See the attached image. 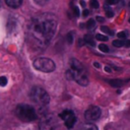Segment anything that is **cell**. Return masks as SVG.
Here are the masks:
<instances>
[{
    "mask_svg": "<svg viewBox=\"0 0 130 130\" xmlns=\"http://www.w3.org/2000/svg\"><path fill=\"white\" fill-rule=\"evenodd\" d=\"M79 130H98V127L91 123H86V124L82 125L79 128Z\"/></svg>",
    "mask_w": 130,
    "mask_h": 130,
    "instance_id": "cell-11",
    "label": "cell"
},
{
    "mask_svg": "<svg viewBox=\"0 0 130 130\" xmlns=\"http://www.w3.org/2000/svg\"><path fill=\"white\" fill-rule=\"evenodd\" d=\"M40 130H55L56 128V121L53 116L51 115H46L44 116L39 124Z\"/></svg>",
    "mask_w": 130,
    "mask_h": 130,
    "instance_id": "cell-6",
    "label": "cell"
},
{
    "mask_svg": "<svg viewBox=\"0 0 130 130\" xmlns=\"http://www.w3.org/2000/svg\"><path fill=\"white\" fill-rule=\"evenodd\" d=\"M8 80L6 76H0V86H5L7 84Z\"/></svg>",
    "mask_w": 130,
    "mask_h": 130,
    "instance_id": "cell-20",
    "label": "cell"
},
{
    "mask_svg": "<svg viewBox=\"0 0 130 130\" xmlns=\"http://www.w3.org/2000/svg\"><path fill=\"white\" fill-rule=\"evenodd\" d=\"M5 3L11 8H17L21 5L22 0H5Z\"/></svg>",
    "mask_w": 130,
    "mask_h": 130,
    "instance_id": "cell-9",
    "label": "cell"
},
{
    "mask_svg": "<svg viewBox=\"0 0 130 130\" xmlns=\"http://www.w3.org/2000/svg\"><path fill=\"white\" fill-rule=\"evenodd\" d=\"M0 6H1V1H0Z\"/></svg>",
    "mask_w": 130,
    "mask_h": 130,
    "instance_id": "cell-34",
    "label": "cell"
},
{
    "mask_svg": "<svg viewBox=\"0 0 130 130\" xmlns=\"http://www.w3.org/2000/svg\"><path fill=\"white\" fill-rule=\"evenodd\" d=\"M59 117L64 121V124L66 126V128L71 129L73 128L75 122H76V116L75 114L71 111V110H64L60 113Z\"/></svg>",
    "mask_w": 130,
    "mask_h": 130,
    "instance_id": "cell-5",
    "label": "cell"
},
{
    "mask_svg": "<svg viewBox=\"0 0 130 130\" xmlns=\"http://www.w3.org/2000/svg\"><path fill=\"white\" fill-rule=\"evenodd\" d=\"M95 38H96V40L102 41V42H107V41L109 40V38H108L107 36H105V35H101V34H98V35L95 36Z\"/></svg>",
    "mask_w": 130,
    "mask_h": 130,
    "instance_id": "cell-14",
    "label": "cell"
},
{
    "mask_svg": "<svg viewBox=\"0 0 130 130\" xmlns=\"http://www.w3.org/2000/svg\"><path fill=\"white\" fill-rule=\"evenodd\" d=\"M90 5H91V7L92 8H99V2L96 1V0H91L90 1Z\"/></svg>",
    "mask_w": 130,
    "mask_h": 130,
    "instance_id": "cell-24",
    "label": "cell"
},
{
    "mask_svg": "<svg viewBox=\"0 0 130 130\" xmlns=\"http://www.w3.org/2000/svg\"><path fill=\"white\" fill-rule=\"evenodd\" d=\"M57 29V18L51 13H44L32 18L27 25L28 40L38 49H44L53 39Z\"/></svg>",
    "mask_w": 130,
    "mask_h": 130,
    "instance_id": "cell-1",
    "label": "cell"
},
{
    "mask_svg": "<svg viewBox=\"0 0 130 130\" xmlns=\"http://www.w3.org/2000/svg\"><path fill=\"white\" fill-rule=\"evenodd\" d=\"M72 7V11H73V14L75 16H78L79 15V10H78V7L77 6H74V5H71Z\"/></svg>",
    "mask_w": 130,
    "mask_h": 130,
    "instance_id": "cell-21",
    "label": "cell"
},
{
    "mask_svg": "<svg viewBox=\"0 0 130 130\" xmlns=\"http://www.w3.org/2000/svg\"><path fill=\"white\" fill-rule=\"evenodd\" d=\"M119 0H106V4L107 5H115L118 3Z\"/></svg>",
    "mask_w": 130,
    "mask_h": 130,
    "instance_id": "cell-25",
    "label": "cell"
},
{
    "mask_svg": "<svg viewBox=\"0 0 130 130\" xmlns=\"http://www.w3.org/2000/svg\"><path fill=\"white\" fill-rule=\"evenodd\" d=\"M34 67L37 70L42 71V72H52L55 70L56 65L53 60L49 58L41 57V58H37L34 61Z\"/></svg>",
    "mask_w": 130,
    "mask_h": 130,
    "instance_id": "cell-4",
    "label": "cell"
},
{
    "mask_svg": "<svg viewBox=\"0 0 130 130\" xmlns=\"http://www.w3.org/2000/svg\"><path fill=\"white\" fill-rule=\"evenodd\" d=\"M105 9H106V14H107L108 17H113L114 16V11L111 8H108V6H105Z\"/></svg>",
    "mask_w": 130,
    "mask_h": 130,
    "instance_id": "cell-17",
    "label": "cell"
},
{
    "mask_svg": "<svg viewBox=\"0 0 130 130\" xmlns=\"http://www.w3.org/2000/svg\"><path fill=\"white\" fill-rule=\"evenodd\" d=\"M99 49H100L102 52H104V53H108V52H109V47H108L107 45H105V44H101V45L99 46Z\"/></svg>",
    "mask_w": 130,
    "mask_h": 130,
    "instance_id": "cell-19",
    "label": "cell"
},
{
    "mask_svg": "<svg viewBox=\"0 0 130 130\" xmlns=\"http://www.w3.org/2000/svg\"><path fill=\"white\" fill-rule=\"evenodd\" d=\"M113 45L115 46V47H118V48H120V47H122V46H124V40H115L114 42H113Z\"/></svg>",
    "mask_w": 130,
    "mask_h": 130,
    "instance_id": "cell-15",
    "label": "cell"
},
{
    "mask_svg": "<svg viewBox=\"0 0 130 130\" xmlns=\"http://www.w3.org/2000/svg\"><path fill=\"white\" fill-rule=\"evenodd\" d=\"M70 68L76 71H84V67L83 65L76 59H71L70 61Z\"/></svg>",
    "mask_w": 130,
    "mask_h": 130,
    "instance_id": "cell-8",
    "label": "cell"
},
{
    "mask_svg": "<svg viewBox=\"0 0 130 130\" xmlns=\"http://www.w3.org/2000/svg\"><path fill=\"white\" fill-rule=\"evenodd\" d=\"M95 18H96V19H98V21H100V22H104V21H105V18H104V17H102V16H96Z\"/></svg>",
    "mask_w": 130,
    "mask_h": 130,
    "instance_id": "cell-26",
    "label": "cell"
},
{
    "mask_svg": "<svg viewBox=\"0 0 130 130\" xmlns=\"http://www.w3.org/2000/svg\"><path fill=\"white\" fill-rule=\"evenodd\" d=\"M127 36H128L127 31H120V32H118V39L119 40H124V39L127 38Z\"/></svg>",
    "mask_w": 130,
    "mask_h": 130,
    "instance_id": "cell-18",
    "label": "cell"
},
{
    "mask_svg": "<svg viewBox=\"0 0 130 130\" xmlns=\"http://www.w3.org/2000/svg\"><path fill=\"white\" fill-rule=\"evenodd\" d=\"M16 117L22 122H32L37 119V113L34 107L26 104H20L15 109Z\"/></svg>",
    "mask_w": 130,
    "mask_h": 130,
    "instance_id": "cell-2",
    "label": "cell"
},
{
    "mask_svg": "<svg viewBox=\"0 0 130 130\" xmlns=\"http://www.w3.org/2000/svg\"><path fill=\"white\" fill-rule=\"evenodd\" d=\"M124 46H126V47H130V40L124 41Z\"/></svg>",
    "mask_w": 130,
    "mask_h": 130,
    "instance_id": "cell-27",
    "label": "cell"
},
{
    "mask_svg": "<svg viewBox=\"0 0 130 130\" xmlns=\"http://www.w3.org/2000/svg\"><path fill=\"white\" fill-rule=\"evenodd\" d=\"M34 1H35V3H37L38 5H41V6H43V5L47 4V2H48L49 0H34Z\"/></svg>",
    "mask_w": 130,
    "mask_h": 130,
    "instance_id": "cell-22",
    "label": "cell"
},
{
    "mask_svg": "<svg viewBox=\"0 0 130 130\" xmlns=\"http://www.w3.org/2000/svg\"><path fill=\"white\" fill-rule=\"evenodd\" d=\"M67 41H68L69 44H72L73 43V34L72 32H69L67 35Z\"/></svg>",
    "mask_w": 130,
    "mask_h": 130,
    "instance_id": "cell-23",
    "label": "cell"
},
{
    "mask_svg": "<svg viewBox=\"0 0 130 130\" xmlns=\"http://www.w3.org/2000/svg\"><path fill=\"white\" fill-rule=\"evenodd\" d=\"M105 69H106V71H107V72H111V68H110L109 66H106V67H105Z\"/></svg>",
    "mask_w": 130,
    "mask_h": 130,
    "instance_id": "cell-29",
    "label": "cell"
},
{
    "mask_svg": "<svg viewBox=\"0 0 130 130\" xmlns=\"http://www.w3.org/2000/svg\"><path fill=\"white\" fill-rule=\"evenodd\" d=\"M101 114H102V111L99 107L96 106H91L89 107L85 113H84V117H85V120L88 121V122H92V121H95L98 120L100 117H101Z\"/></svg>",
    "mask_w": 130,
    "mask_h": 130,
    "instance_id": "cell-7",
    "label": "cell"
},
{
    "mask_svg": "<svg viewBox=\"0 0 130 130\" xmlns=\"http://www.w3.org/2000/svg\"><path fill=\"white\" fill-rule=\"evenodd\" d=\"M82 15H83L84 17H85V16H87V15H88V10H86V9H85V10H83V13H82Z\"/></svg>",
    "mask_w": 130,
    "mask_h": 130,
    "instance_id": "cell-28",
    "label": "cell"
},
{
    "mask_svg": "<svg viewBox=\"0 0 130 130\" xmlns=\"http://www.w3.org/2000/svg\"><path fill=\"white\" fill-rule=\"evenodd\" d=\"M109 83L113 87H120L121 85H123L124 81L121 79H111V80H109Z\"/></svg>",
    "mask_w": 130,
    "mask_h": 130,
    "instance_id": "cell-10",
    "label": "cell"
},
{
    "mask_svg": "<svg viewBox=\"0 0 130 130\" xmlns=\"http://www.w3.org/2000/svg\"><path fill=\"white\" fill-rule=\"evenodd\" d=\"M93 66H95L96 68H100V67H101V66H100V64H99V63H96V62H94V63H93Z\"/></svg>",
    "mask_w": 130,
    "mask_h": 130,
    "instance_id": "cell-30",
    "label": "cell"
},
{
    "mask_svg": "<svg viewBox=\"0 0 130 130\" xmlns=\"http://www.w3.org/2000/svg\"><path fill=\"white\" fill-rule=\"evenodd\" d=\"M80 4H81V6H85V3H84V1H80Z\"/></svg>",
    "mask_w": 130,
    "mask_h": 130,
    "instance_id": "cell-31",
    "label": "cell"
},
{
    "mask_svg": "<svg viewBox=\"0 0 130 130\" xmlns=\"http://www.w3.org/2000/svg\"><path fill=\"white\" fill-rule=\"evenodd\" d=\"M129 22H130V17H129Z\"/></svg>",
    "mask_w": 130,
    "mask_h": 130,
    "instance_id": "cell-33",
    "label": "cell"
},
{
    "mask_svg": "<svg viewBox=\"0 0 130 130\" xmlns=\"http://www.w3.org/2000/svg\"><path fill=\"white\" fill-rule=\"evenodd\" d=\"M128 5H129V7H130V2H129V4H128Z\"/></svg>",
    "mask_w": 130,
    "mask_h": 130,
    "instance_id": "cell-32",
    "label": "cell"
},
{
    "mask_svg": "<svg viewBox=\"0 0 130 130\" xmlns=\"http://www.w3.org/2000/svg\"><path fill=\"white\" fill-rule=\"evenodd\" d=\"M28 95H29V99L31 100V102H34L35 104H37L40 107L47 106L50 101L49 94L41 86H32L29 90Z\"/></svg>",
    "mask_w": 130,
    "mask_h": 130,
    "instance_id": "cell-3",
    "label": "cell"
},
{
    "mask_svg": "<svg viewBox=\"0 0 130 130\" xmlns=\"http://www.w3.org/2000/svg\"><path fill=\"white\" fill-rule=\"evenodd\" d=\"M94 26H95V20H93V19L87 20V22H86V27H87L88 29H92Z\"/></svg>",
    "mask_w": 130,
    "mask_h": 130,
    "instance_id": "cell-13",
    "label": "cell"
},
{
    "mask_svg": "<svg viewBox=\"0 0 130 130\" xmlns=\"http://www.w3.org/2000/svg\"><path fill=\"white\" fill-rule=\"evenodd\" d=\"M101 29H102V31H104V32H106V34H108V35H111V36L114 35V31H113L112 29H110L108 26H102Z\"/></svg>",
    "mask_w": 130,
    "mask_h": 130,
    "instance_id": "cell-16",
    "label": "cell"
},
{
    "mask_svg": "<svg viewBox=\"0 0 130 130\" xmlns=\"http://www.w3.org/2000/svg\"><path fill=\"white\" fill-rule=\"evenodd\" d=\"M84 42L90 46H94L95 43H94V40H93V37H91L90 35H85L84 36Z\"/></svg>",
    "mask_w": 130,
    "mask_h": 130,
    "instance_id": "cell-12",
    "label": "cell"
}]
</instances>
